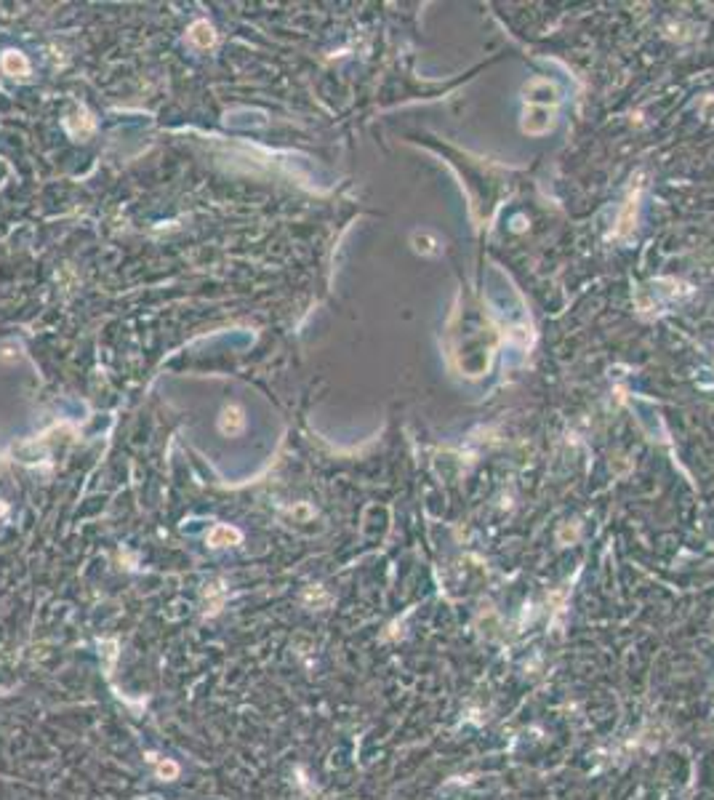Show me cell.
I'll list each match as a JSON object with an SVG mask.
<instances>
[{
    "label": "cell",
    "instance_id": "3",
    "mask_svg": "<svg viewBox=\"0 0 714 800\" xmlns=\"http://www.w3.org/2000/svg\"><path fill=\"white\" fill-rule=\"evenodd\" d=\"M240 539H243V534H240L238 529H232V526H224V523H219V526H213V529L208 531V544H211V547L240 544Z\"/></svg>",
    "mask_w": 714,
    "mask_h": 800
},
{
    "label": "cell",
    "instance_id": "4",
    "mask_svg": "<svg viewBox=\"0 0 714 800\" xmlns=\"http://www.w3.org/2000/svg\"><path fill=\"white\" fill-rule=\"evenodd\" d=\"M187 38H190V43L197 45V48H211V45L216 43V32H213V27H211L208 22H195L192 27H190V32H187Z\"/></svg>",
    "mask_w": 714,
    "mask_h": 800
},
{
    "label": "cell",
    "instance_id": "2",
    "mask_svg": "<svg viewBox=\"0 0 714 800\" xmlns=\"http://www.w3.org/2000/svg\"><path fill=\"white\" fill-rule=\"evenodd\" d=\"M243 427H245L243 411H240L238 406L224 408L222 416H219V430H222L224 435H238V432H243Z\"/></svg>",
    "mask_w": 714,
    "mask_h": 800
},
{
    "label": "cell",
    "instance_id": "5",
    "mask_svg": "<svg viewBox=\"0 0 714 800\" xmlns=\"http://www.w3.org/2000/svg\"><path fill=\"white\" fill-rule=\"evenodd\" d=\"M158 773L163 776V779H174L178 773L176 763H171V760H165V763H158Z\"/></svg>",
    "mask_w": 714,
    "mask_h": 800
},
{
    "label": "cell",
    "instance_id": "1",
    "mask_svg": "<svg viewBox=\"0 0 714 800\" xmlns=\"http://www.w3.org/2000/svg\"><path fill=\"white\" fill-rule=\"evenodd\" d=\"M0 64H3V73H6V75H14V77L30 75V61H27L24 54H19V51H6Z\"/></svg>",
    "mask_w": 714,
    "mask_h": 800
}]
</instances>
